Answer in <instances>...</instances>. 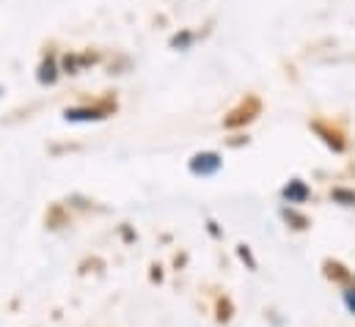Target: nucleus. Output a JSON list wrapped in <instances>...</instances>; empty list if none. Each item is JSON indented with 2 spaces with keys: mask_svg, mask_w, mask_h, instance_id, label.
Returning a JSON list of instances; mask_svg holds the SVG:
<instances>
[{
  "mask_svg": "<svg viewBox=\"0 0 355 327\" xmlns=\"http://www.w3.org/2000/svg\"><path fill=\"white\" fill-rule=\"evenodd\" d=\"M347 306L355 311V289H350V292H347Z\"/></svg>",
  "mask_w": 355,
  "mask_h": 327,
  "instance_id": "obj_2",
  "label": "nucleus"
},
{
  "mask_svg": "<svg viewBox=\"0 0 355 327\" xmlns=\"http://www.w3.org/2000/svg\"><path fill=\"white\" fill-rule=\"evenodd\" d=\"M286 198H306V190L303 187H295V190L286 187Z\"/></svg>",
  "mask_w": 355,
  "mask_h": 327,
  "instance_id": "obj_1",
  "label": "nucleus"
}]
</instances>
